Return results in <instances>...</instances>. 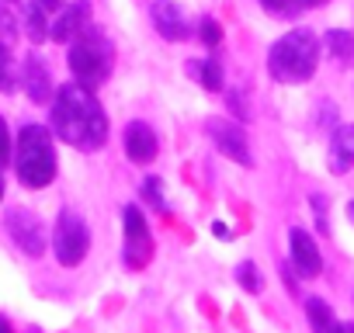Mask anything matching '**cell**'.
<instances>
[{"label":"cell","mask_w":354,"mask_h":333,"mask_svg":"<svg viewBox=\"0 0 354 333\" xmlns=\"http://www.w3.org/2000/svg\"><path fill=\"white\" fill-rule=\"evenodd\" d=\"M53 129L63 142H70L73 149H84V153H94L104 146L108 139V118L94 97V91H87L84 84H63L56 91V101H53Z\"/></svg>","instance_id":"6da1fadb"},{"label":"cell","mask_w":354,"mask_h":333,"mask_svg":"<svg viewBox=\"0 0 354 333\" xmlns=\"http://www.w3.org/2000/svg\"><path fill=\"white\" fill-rule=\"evenodd\" d=\"M319 63V39L309 28H295L281 35L268 53V73L278 84H302L316 73Z\"/></svg>","instance_id":"7a4b0ae2"},{"label":"cell","mask_w":354,"mask_h":333,"mask_svg":"<svg viewBox=\"0 0 354 333\" xmlns=\"http://www.w3.org/2000/svg\"><path fill=\"white\" fill-rule=\"evenodd\" d=\"M70 73L77 84H84L87 91L101 87L111 73V63H115V46L111 39L97 28V25H87L73 42H70Z\"/></svg>","instance_id":"3957f363"},{"label":"cell","mask_w":354,"mask_h":333,"mask_svg":"<svg viewBox=\"0 0 354 333\" xmlns=\"http://www.w3.org/2000/svg\"><path fill=\"white\" fill-rule=\"evenodd\" d=\"M15 166H18V181L25 188L53 184V178H56V149H53V135H49L46 125H25L18 132Z\"/></svg>","instance_id":"277c9868"},{"label":"cell","mask_w":354,"mask_h":333,"mask_svg":"<svg viewBox=\"0 0 354 333\" xmlns=\"http://www.w3.org/2000/svg\"><path fill=\"white\" fill-rule=\"evenodd\" d=\"M87 250H91V229H87L84 216H77V212H59V219H56V236H53V254H56V260H59L63 267H77V264H84Z\"/></svg>","instance_id":"5b68a950"},{"label":"cell","mask_w":354,"mask_h":333,"mask_svg":"<svg viewBox=\"0 0 354 333\" xmlns=\"http://www.w3.org/2000/svg\"><path fill=\"white\" fill-rule=\"evenodd\" d=\"M122 219H125V267L139 271L153 257V233H149L146 216L139 212V205H125Z\"/></svg>","instance_id":"8992f818"},{"label":"cell","mask_w":354,"mask_h":333,"mask_svg":"<svg viewBox=\"0 0 354 333\" xmlns=\"http://www.w3.org/2000/svg\"><path fill=\"white\" fill-rule=\"evenodd\" d=\"M4 229L11 233V240L18 243V250L25 257H42L46 254V229L39 222L35 212L28 209H8L4 212Z\"/></svg>","instance_id":"52a82bcc"},{"label":"cell","mask_w":354,"mask_h":333,"mask_svg":"<svg viewBox=\"0 0 354 333\" xmlns=\"http://www.w3.org/2000/svg\"><path fill=\"white\" fill-rule=\"evenodd\" d=\"M205 132H209L212 146H216L223 156H230V160L240 163V166H254L247 132H243L236 122H230V118H209V122H205Z\"/></svg>","instance_id":"ba28073f"},{"label":"cell","mask_w":354,"mask_h":333,"mask_svg":"<svg viewBox=\"0 0 354 333\" xmlns=\"http://www.w3.org/2000/svg\"><path fill=\"white\" fill-rule=\"evenodd\" d=\"M91 25V4L87 0H73V4H63L49 25V39L53 42H73L84 28Z\"/></svg>","instance_id":"9c48e42d"},{"label":"cell","mask_w":354,"mask_h":333,"mask_svg":"<svg viewBox=\"0 0 354 333\" xmlns=\"http://www.w3.org/2000/svg\"><path fill=\"white\" fill-rule=\"evenodd\" d=\"M153 25H156V32L167 39V42H185V39H192L195 35V28H192V21L181 15V8L177 4H170V0H153Z\"/></svg>","instance_id":"30bf717a"},{"label":"cell","mask_w":354,"mask_h":333,"mask_svg":"<svg viewBox=\"0 0 354 333\" xmlns=\"http://www.w3.org/2000/svg\"><path fill=\"white\" fill-rule=\"evenodd\" d=\"M21 87H25V94H28V101H35V104H49L53 101V91H56V84H53V77H49V66L42 63V56H25V63H21V80H18Z\"/></svg>","instance_id":"8fae6325"},{"label":"cell","mask_w":354,"mask_h":333,"mask_svg":"<svg viewBox=\"0 0 354 333\" xmlns=\"http://www.w3.org/2000/svg\"><path fill=\"white\" fill-rule=\"evenodd\" d=\"M122 142H125V156H129L132 163H139V166H142V163H153L156 153H160L156 132H153L146 122H139V118L125 125V139H122Z\"/></svg>","instance_id":"7c38bea8"},{"label":"cell","mask_w":354,"mask_h":333,"mask_svg":"<svg viewBox=\"0 0 354 333\" xmlns=\"http://www.w3.org/2000/svg\"><path fill=\"white\" fill-rule=\"evenodd\" d=\"M288 250H292V264L302 278H316L323 271V257H319V247L316 240L306 233V229H292L288 233Z\"/></svg>","instance_id":"4fadbf2b"},{"label":"cell","mask_w":354,"mask_h":333,"mask_svg":"<svg viewBox=\"0 0 354 333\" xmlns=\"http://www.w3.org/2000/svg\"><path fill=\"white\" fill-rule=\"evenodd\" d=\"M330 174H347L354 166V125H337L330 135Z\"/></svg>","instance_id":"5bb4252c"},{"label":"cell","mask_w":354,"mask_h":333,"mask_svg":"<svg viewBox=\"0 0 354 333\" xmlns=\"http://www.w3.org/2000/svg\"><path fill=\"white\" fill-rule=\"evenodd\" d=\"M46 8L39 4V0H28V4H25V18H21V32L28 35V42H46L49 39V21H46Z\"/></svg>","instance_id":"9a60e30c"},{"label":"cell","mask_w":354,"mask_h":333,"mask_svg":"<svg viewBox=\"0 0 354 333\" xmlns=\"http://www.w3.org/2000/svg\"><path fill=\"white\" fill-rule=\"evenodd\" d=\"M188 73L192 77H198V84L205 87V91H212V94H219L226 84H223V63L216 59V56H205L202 63H188Z\"/></svg>","instance_id":"2e32d148"},{"label":"cell","mask_w":354,"mask_h":333,"mask_svg":"<svg viewBox=\"0 0 354 333\" xmlns=\"http://www.w3.org/2000/svg\"><path fill=\"white\" fill-rule=\"evenodd\" d=\"M306 316H309V326H313V333H337L333 309H330L323 298H306Z\"/></svg>","instance_id":"e0dca14e"},{"label":"cell","mask_w":354,"mask_h":333,"mask_svg":"<svg viewBox=\"0 0 354 333\" xmlns=\"http://www.w3.org/2000/svg\"><path fill=\"white\" fill-rule=\"evenodd\" d=\"M319 4H326V0H261V8L274 18H295L306 8H319Z\"/></svg>","instance_id":"ac0fdd59"},{"label":"cell","mask_w":354,"mask_h":333,"mask_svg":"<svg viewBox=\"0 0 354 333\" xmlns=\"http://www.w3.org/2000/svg\"><path fill=\"white\" fill-rule=\"evenodd\" d=\"M323 42H326V49H330V56L337 63H344V66L354 63V35L351 32H326Z\"/></svg>","instance_id":"d6986e66"},{"label":"cell","mask_w":354,"mask_h":333,"mask_svg":"<svg viewBox=\"0 0 354 333\" xmlns=\"http://www.w3.org/2000/svg\"><path fill=\"white\" fill-rule=\"evenodd\" d=\"M15 84H18V77H15V56H11V42H4V39H0V91H4V94H11V91H15Z\"/></svg>","instance_id":"ffe728a7"},{"label":"cell","mask_w":354,"mask_h":333,"mask_svg":"<svg viewBox=\"0 0 354 333\" xmlns=\"http://www.w3.org/2000/svg\"><path fill=\"white\" fill-rule=\"evenodd\" d=\"M236 281H240V288H247V292H254V295L264 288V281H261V271H257L250 260H243V264L236 267Z\"/></svg>","instance_id":"44dd1931"},{"label":"cell","mask_w":354,"mask_h":333,"mask_svg":"<svg viewBox=\"0 0 354 333\" xmlns=\"http://www.w3.org/2000/svg\"><path fill=\"white\" fill-rule=\"evenodd\" d=\"M160 191H163V181H160V178H146V181H142V198H146V205H153L156 212L167 209V202H163Z\"/></svg>","instance_id":"7402d4cb"},{"label":"cell","mask_w":354,"mask_h":333,"mask_svg":"<svg viewBox=\"0 0 354 333\" xmlns=\"http://www.w3.org/2000/svg\"><path fill=\"white\" fill-rule=\"evenodd\" d=\"M198 39H202L209 49H216V46L223 42V28H219V21H216V18H202V25H198Z\"/></svg>","instance_id":"603a6c76"},{"label":"cell","mask_w":354,"mask_h":333,"mask_svg":"<svg viewBox=\"0 0 354 333\" xmlns=\"http://www.w3.org/2000/svg\"><path fill=\"white\" fill-rule=\"evenodd\" d=\"M11 160V132H8V122L0 118V166H8Z\"/></svg>","instance_id":"cb8c5ba5"},{"label":"cell","mask_w":354,"mask_h":333,"mask_svg":"<svg viewBox=\"0 0 354 333\" xmlns=\"http://www.w3.org/2000/svg\"><path fill=\"white\" fill-rule=\"evenodd\" d=\"M39 4H42L46 11H53V15H56V11H59V8L66 4V0H39Z\"/></svg>","instance_id":"d4e9b609"},{"label":"cell","mask_w":354,"mask_h":333,"mask_svg":"<svg viewBox=\"0 0 354 333\" xmlns=\"http://www.w3.org/2000/svg\"><path fill=\"white\" fill-rule=\"evenodd\" d=\"M337 333H354V323H337Z\"/></svg>","instance_id":"484cf974"},{"label":"cell","mask_w":354,"mask_h":333,"mask_svg":"<svg viewBox=\"0 0 354 333\" xmlns=\"http://www.w3.org/2000/svg\"><path fill=\"white\" fill-rule=\"evenodd\" d=\"M0 333H15V330H11V323H8L4 316H0Z\"/></svg>","instance_id":"4316f807"},{"label":"cell","mask_w":354,"mask_h":333,"mask_svg":"<svg viewBox=\"0 0 354 333\" xmlns=\"http://www.w3.org/2000/svg\"><path fill=\"white\" fill-rule=\"evenodd\" d=\"M347 216H351V219H354V202H351V205H347Z\"/></svg>","instance_id":"83f0119b"},{"label":"cell","mask_w":354,"mask_h":333,"mask_svg":"<svg viewBox=\"0 0 354 333\" xmlns=\"http://www.w3.org/2000/svg\"><path fill=\"white\" fill-rule=\"evenodd\" d=\"M0 198H4V178H0Z\"/></svg>","instance_id":"f1b7e54d"},{"label":"cell","mask_w":354,"mask_h":333,"mask_svg":"<svg viewBox=\"0 0 354 333\" xmlns=\"http://www.w3.org/2000/svg\"><path fill=\"white\" fill-rule=\"evenodd\" d=\"M4 4H15V0H4Z\"/></svg>","instance_id":"f546056e"}]
</instances>
